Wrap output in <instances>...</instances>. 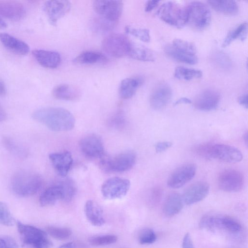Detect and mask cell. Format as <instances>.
Here are the masks:
<instances>
[{
    "mask_svg": "<svg viewBox=\"0 0 248 248\" xmlns=\"http://www.w3.org/2000/svg\"><path fill=\"white\" fill-rule=\"evenodd\" d=\"M201 229L211 231L224 230L232 233L241 232L242 226L235 219L228 216L210 213L202 217L199 223Z\"/></svg>",
    "mask_w": 248,
    "mask_h": 248,
    "instance_id": "3957f363",
    "label": "cell"
},
{
    "mask_svg": "<svg viewBox=\"0 0 248 248\" xmlns=\"http://www.w3.org/2000/svg\"><path fill=\"white\" fill-rule=\"evenodd\" d=\"M35 121L42 123L49 129L63 131L72 129L75 119L68 110L59 107H47L34 111L31 116Z\"/></svg>",
    "mask_w": 248,
    "mask_h": 248,
    "instance_id": "6da1fadb",
    "label": "cell"
},
{
    "mask_svg": "<svg viewBox=\"0 0 248 248\" xmlns=\"http://www.w3.org/2000/svg\"><path fill=\"white\" fill-rule=\"evenodd\" d=\"M59 248H75V246L73 242H69L62 245Z\"/></svg>",
    "mask_w": 248,
    "mask_h": 248,
    "instance_id": "f5cc1de1",
    "label": "cell"
},
{
    "mask_svg": "<svg viewBox=\"0 0 248 248\" xmlns=\"http://www.w3.org/2000/svg\"><path fill=\"white\" fill-rule=\"evenodd\" d=\"M84 212L88 221L93 226H101L105 223L101 207L94 201L89 200L84 206Z\"/></svg>",
    "mask_w": 248,
    "mask_h": 248,
    "instance_id": "cb8c5ba5",
    "label": "cell"
},
{
    "mask_svg": "<svg viewBox=\"0 0 248 248\" xmlns=\"http://www.w3.org/2000/svg\"><path fill=\"white\" fill-rule=\"evenodd\" d=\"M63 193L60 183L52 185L42 193L39 202L42 206H48L54 204L58 201L63 200Z\"/></svg>",
    "mask_w": 248,
    "mask_h": 248,
    "instance_id": "603a6c76",
    "label": "cell"
},
{
    "mask_svg": "<svg viewBox=\"0 0 248 248\" xmlns=\"http://www.w3.org/2000/svg\"><path fill=\"white\" fill-rule=\"evenodd\" d=\"M247 31L248 24L246 22L239 25L227 35L222 44L223 47H226L236 39L244 40L247 37Z\"/></svg>",
    "mask_w": 248,
    "mask_h": 248,
    "instance_id": "1f68e13d",
    "label": "cell"
},
{
    "mask_svg": "<svg viewBox=\"0 0 248 248\" xmlns=\"http://www.w3.org/2000/svg\"><path fill=\"white\" fill-rule=\"evenodd\" d=\"M211 158H216L228 163H237L243 159L241 152L237 148L224 144H212Z\"/></svg>",
    "mask_w": 248,
    "mask_h": 248,
    "instance_id": "5bb4252c",
    "label": "cell"
},
{
    "mask_svg": "<svg viewBox=\"0 0 248 248\" xmlns=\"http://www.w3.org/2000/svg\"><path fill=\"white\" fill-rule=\"evenodd\" d=\"M162 194L163 191L161 187L157 186L154 188L150 195V202L152 204H157L161 199Z\"/></svg>",
    "mask_w": 248,
    "mask_h": 248,
    "instance_id": "ee69618b",
    "label": "cell"
},
{
    "mask_svg": "<svg viewBox=\"0 0 248 248\" xmlns=\"http://www.w3.org/2000/svg\"><path fill=\"white\" fill-rule=\"evenodd\" d=\"M171 96L172 91L170 86L165 83H160L155 87L151 94V106L156 110L162 109L170 102Z\"/></svg>",
    "mask_w": 248,
    "mask_h": 248,
    "instance_id": "ac0fdd59",
    "label": "cell"
},
{
    "mask_svg": "<svg viewBox=\"0 0 248 248\" xmlns=\"http://www.w3.org/2000/svg\"><path fill=\"white\" fill-rule=\"evenodd\" d=\"M191 103V101L187 98L186 97H182L178 100H177L175 103L174 105H177L181 104H190Z\"/></svg>",
    "mask_w": 248,
    "mask_h": 248,
    "instance_id": "681fc988",
    "label": "cell"
},
{
    "mask_svg": "<svg viewBox=\"0 0 248 248\" xmlns=\"http://www.w3.org/2000/svg\"><path fill=\"white\" fill-rule=\"evenodd\" d=\"M6 93V86L4 83L0 80V95H4Z\"/></svg>",
    "mask_w": 248,
    "mask_h": 248,
    "instance_id": "816d5d0a",
    "label": "cell"
},
{
    "mask_svg": "<svg viewBox=\"0 0 248 248\" xmlns=\"http://www.w3.org/2000/svg\"><path fill=\"white\" fill-rule=\"evenodd\" d=\"M0 248H18L17 243L12 237L0 236Z\"/></svg>",
    "mask_w": 248,
    "mask_h": 248,
    "instance_id": "7bdbcfd3",
    "label": "cell"
},
{
    "mask_svg": "<svg viewBox=\"0 0 248 248\" xmlns=\"http://www.w3.org/2000/svg\"><path fill=\"white\" fill-rule=\"evenodd\" d=\"M130 186V182L128 179L112 177L104 182L101 186V192L107 199H121L126 195Z\"/></svg>",
    "mask_w": 248,
    "mask_h": 248,
    "instance_id": "30bf717a",
    "label": "cell"
},
{
    "mask_svg": "<svg viewBox=\"0 0 248 248\" xmlns=\"http://www.w3.org/2000/svg\"><path fill=\"white\" fill-rule=\"evenodd\" d=\"M171 45L177 50L184 53L196 55V48L192 43L181 39H175Z\"/></svg>",
    "mask_w": 248,
    "mask_h": 248,
    "instance_id": "836d02e7",
    "label": "cell"
},
{
    "mask_svg": "<svg viewBox=\"0 0 248 248\" xmlns=\"http://www.w3.org/2000/svg\"><path fill=\"white\" fill-rule=\"evenodd\" d=\"M102 169L108 172H124L131 169L135 165L136 155L132 152L121 153L111 157L106 155L100 159Z\"/></svg>",
    "mask_w": 248,
    "mask_h": 248,
    "instance_id": "8992f818",
    "label": "cell"
},
{
    "mask_svg": "<svg viewBox=\"0 0 248 248\" xmlns=\"http://www.w3.org/2000/svg\"><path fill=\"white\" fill-rule=\"evenodd\" d=\"M165 53L172 59L189 64H195L198 62L196 55L184 53L174 48L171 45H167L164 48Z\"/></svg>",
    "mask_w": 248,
    "mask_h": 248,
    "instance_id": "4dcf8cb0",
    "label": "cell"
},
{
    "mask_svg": "<svg viewBox=\"0 0 248 248\" xmlns=\"http://www.w3.org/2000/svg\"><path fill=\"white\" fill-rule=\"evenodd\" d=\"M18 231L24 245H30L34 248H49L52 242L48 239L46 233L34 226L24 224L17 221Z\"/></svg>",
    "mask_w": 248,
    "mask_h": 248,
    "instance_id": "5b68a950",
    "label": "cell"
},
{
    "mask_svg": "<svg viewBox=\"0 0 248 248\" xmlns=\"http://www.w3.org/2000/svg\"><path fill=\"white\" fill-rule=\"evenodd\" d=\"M217 182L221 190L228 192H236L243 188L244 177L243 174L237 170L226 169L219 173Z\"/></svg>",
    "mask_w": 248,
    "mask_h": 248,
    "instance_id": "8fae6325",
    "label": "cell"
},
{
    "mask_svg": "<svg viewBox=\"0 0 248 248\" xmlns=\"http://www.w3.org/2000/svg\"><path fill=\"white\" fill-rule=\"evenodd\" d=\"M117 237L114 235H104L90 237V244L93 246H105L115 243Z\"/></svg>",
    "mask_w": 248,
    "mask_h": 248,
    "instance_id": "8d00e7d4",
    "label": "cell"
},
{
    "mask_svg": "<svg viewBox=\"0 0 248 248\" xmlns=\"http://www.w3.org/2000/svg\"><path fill=\"white\" fill-rule=\"evenodd\" d=\"M159 1L158 0H148L146 2L145 6V11L150 12L155 9L158 4Z\"/></svg>",
    "mask_w": 248,
    "mask_h": 248,
    "instance_id": "7dc6e473",
    "label": "cell"
},
{
    "mask_svg": "<svg viewBox=\"0 0 248 248\" xmlns=\"http://www.w3.org/2000/svg\"><path fill=\"white\" fill-rule=\"evenodd\" d=\"M106 57L101 53L96 51H86L74 58L73 62L81 64H90L105 62Z\"/></svg>",
    "mask_w": 248,
    "mask_h": 248,
    "instance_id": "f546056e",
    "label": "cell"
},
{
    "mask_svg": "<svg viewBox=\"0 0 248 248\" xmlns=\"http://www.w3.org/2000/svg\"><path fill=\"white\" fill-rule=\"evenodd\" d=\"M46 231L50 236L58 240L67 239L72 234L71 230L67 228L48 226Z\"/></svg>",
    "mask_w": 248,
    "mask_h": 248,
    "instance_id": "d590c367",
    "label": "cell"
},
{
    "mask_svg": "<svg viewBox=\"0 0 248 248\" xmlns=\"http://www.w3.org/2000/svg\"><path fill=\"white\" fill-rule=\"evenodd\" d=\"M125 31L127 34L135 36L142 42L148 43L150 41V31L148 29L126 26L125 28Z\"/></svg>",
    "mask_w": 248,
    "mask_h": 248,
    "instance_id": "74e56055",
    "label": "cell"
},
{
    "mask_svg": "<svg viewBox=\"0 0 248 248\" xmlns=\"http://www.w3.org/2000/svg\"><path fill=\"white\" fill-rule=\"evenodd\" d=\"M128 56L140 61L153 62L155 60V54L151 49L132 43Z\"/></svg>",
    "mask_w": 248,
    "mask_h": 248,
    "instance_id": "f1b7e54d",
    "label": "cell"
},
{
    "mask_svg": "<svg viewBox=\"0 0 248 248\" xmlns=\"http://www.w3.org/2000/svg\"><path fill=\"white\" fill-rule=\"evenodd\" d=\"M132 43L124 34L114 33L105 37L102 42V48L109 56L120 58L128 55Z\"/></svg>",
    "mask_w": 248,
    "mask_h": 248,
    "instance_id": "52a82bcc",
    "label": "cell"
},
{
    "mask_svg": "<svg viewBox=\"0 0 248 248\" xmlns=\"http://www.w3.org/2000/svg\"><path fill=\"white\" fill-rule=\"evenodd\" d=\"M62 186L64 202L70 201L75 196L76 193V187L75 183L71 179H66L60 182Z\"/></svg>",
    "mask_w": 248,
    "mask_h": 248,
    "instance_id": "e575fe53",
    "label": "cell"
},
{
    "mask_svg": "<svg viewBox=\"0 0 248 248\" xmlns=\"http://www.w3.org/2000/svg\"><path fill=\"white\" fill-rule=\"evenodd\" d=\"M244 140L246 144L248 145V133L246 132L244 135Z\"/></svg>",
    "mask_w": 248,
    "mask_h": 248,
    "instance_id": "11a10c76",
    "label": "cell"
},
{
    "mask_svg": "<svg viewBox=\"0 0 248 248\" xmlns=\"http://www.w3.org/2000/svg\"><path fill=\"white\" fill-rule=\"evenodd\" d=\"M0 41L8 50L17 55H25L30 51L27 43L7 33H0Z\"/></svg>",
    "mask_w": 248,
    "mask_h": 248,
    "instance_id": "7402d4cb",
    "label": "cell"
},
{
    "mask_svg": "<svg viewBox=\"0 0 248 248\" xmlns=\"http://www.w3.org/2000/svg\"><path fill=\"white\" fill-rule=\"evenodd\" d=\"M220 100L219 93L216 90L208 89L202 91L196 97L194 105L200 110L209 111L215 109Z\"/></svg>",
    "mask_w": 248,
    "mask_h": 248,
    "instance_id": "d6986e66",
    "label": "cell"
},
{
    "mask_svg": "<svg viewBox=\"0 0 248 248\" xmlns=\"http://www.w3.org/2000/svg\"><path fill=\"white\" fill-rule=\"evenodd\" d=\"M123 8L121 0H97L93 1V8L98 18L116 25L120 18Z\"/></svg>",
    "mask_w": 248,
    "mask_h": 248,
    "instance_id": "ba28073f",
    "label": "cell"
},
{
    "mask_svg": "<svg viewBox=\"0 0 248 248\" xmlns=\"http://www.w3.org/2000/svg\"><path fill=\"white\" fill-rule=\"evenodd\" d=\"M197 170L196 165L188 163L176 169L169 176L167 184L172 188H180L189 182L194 177Z\"/></svg>",
    "mask_w": 248,
    "mask_h": 248,
    "instance_id": "7c38bea8",
    "label": "cell"
},
{
    "mask_svg": "<svg viewBox=\"0 0 248 248\" xmlns=\"http://www.w3.org/2000/svg\"><path fill=\"white\" fill-rule=\"evenodd\" d=\"M43 184V179L40 174L27 170H20L15 172L11 182L14 193L21 197L35 194L40 189Z\"/></svg>",
    "mask_w": 248,
    "mask_h": 248,
    "instance_id": "7a4b0ae2",
    "label": "cell"
},
{
    "mask_svg": "<svg viewBox=\"0 0 248 248\" xmlns=\"http://www.w3.org/2000/svg\"><path fill=\"white\" fill-rule=\"evenodd\" d=\"M52 94L58 99L73 101L78 98L80 92L75 87L63 84L56 86L53 89Z\"/></svg>",
    "mask_w": 248,
    "mask_h": 248,
    "instance_id": "484cf974",
    "label": "cell"
},
{
    "mask_svg": "<svg viewBox=\"0 0 248 248\" xmlns=\"http://www.w3.org/2000/svg\"><path fill=\"white\" fill-rule=\"evenodd\" d=\"M138 239L140 244H151L156 241V235L152 229L145 228L140 232Z\"/></svg>",
    "mask_w": 248,
    "mask_h": 248,
    "instance_id": "60d3db41",
    "label": "cell"
},
{
    "mask_svg": "<svg viewBox=\"0 0 248 248\" xmlns=\"http://www.w3.org/2000/svg\"><path fill=\"white\" fill-rule=\"evenodd\" d=\"M182 196L177 192H171L167 196L163 205L166 216L172 217L179 213L183 207Z\"/></svg>",
    "mask_w": 248,
    "mask_h": 248,
    "instance_id": "d4e9b609",
    "label": "cell"
},
{
    "mask_svg": "<svg viewBox=\"0 0 248 248\" xmlns=\"http://www.w3.org/2000/svg\"><path fill=\"white\" fill-rule=\"evenodd\" d=\"M157 13L161 20L177 28H183L187 23L186 7L172 1L162 4Z\"/></svg>",
    "mask_w": 248,
    "mask_h": 248,
    "instance_id": "277c9868",
    "label": "cell"
},
{
    "mask_svg": "<svg viewBox=\"0 0 248 248\" xmlns=\"http://www.w3.org/2000/svg\"><path fill=\"white\" fill-rule=\"evenodd\" d=\"M209 5L216 11L221 14L234 16L238 12V6L234 0H208Z\"/></svg>",
    "mask_w": 248,
    "mask_h": 248,
    "instance_id": "83f0119b",
    "label": "cell"
},
{
    "mask_svg": "<svg viewBox=\"0 0 248 248\" xmlns=\"http://www.w3.org/2000/svg\"><path fill=\"white\" fill-rule=\"evenodd\" d=\"M7 27L6 23L0 16V30L3 29Z\"/></svg>",
    "mask_w": 248,
    "mask_h": 248,
    "instance_id": "db71d44e",
    "label": "cell"
},
{
    "mask_svg": "<svg viewBox=\"0 0 248 248\" xmlns=\"http://www.w3.org/2000/svg\"><path fill=\"white\" fill-rule=\"evenodd\" d=\"M79 147L84 155L89 158L100 159L105 155L102 140L95 135H88L82 138L79 142Z\"/></svg>",
    "mask_w": 248,
    "mask_h": 248,
    "instance_id": "4fadbf2b",
    "label": "cell"
},
{
    "mask_svg": "<svg viewBox=\"0 0 248 248\" xmlns=\"http://www.w3.org/2000/svg\"><path fill=\"white\" fill-rule=\"evenodd\" d=\"M187 23L197 30L205 29L210 24L211 15L210 9L205 3L192 1L186 7Z\"/></svg>",
    "mask_w": 248,
    "mask_h": 248,
    "instance_id": "9c48e42d",
    "label": "cell"
},
{
    "mask_svg": "<svg viewBox=\"0 0 248 248\" xmlns=\"http://www.w3.org/2000/svg\"><path fill=\"white\" fill-rule=\"evenodd\" d=\"M26 10L20 2L13 0H0V16L12 21L24 18Z\"/></svg>",
    "mask_w": 248,
    "mask_h": 248,
    "instance_id": "e0dca14e",
    "label": "cell"
},
{
    "mask_svg": "<svg viewBox=\"0 0 248 248\" xmlns=\"http://www.w3.org/2000/svg\"><path fill=\"white\" fill-rule=\"evenodd\" d=\"M32 54L42 66L50 69L57 68L61 62V56L58 52L44 49H35Z\"/></svg>",
    "mask_w": 248,
    "mask_h": 248,
    "instance_id": "44dd1931",
    "label": "cell"
},
{
    "mask_svg": "<svg viewBox=\"0 0 248 248\" xmlns=\"http://www.w3.org/2000/svg\"><path fill=\"white\" fill-rule=\"evenodd\" d=\"M238 103L246 108H248V94H244L239 97Z\"/></svg>",
    "mask_w": 248,
    "mask_h": 248,
    "instance_id": "c3c4849f",
    "label": "cell"
},
{
    "mask_svg": "<svg viewBox=\"0 0 248 248\" xmlns=\"http://www.w3.org/2000/svg\"><path fill=\"white\" fill-rule=\"evenodd\" d=\"M141 83L140 79L136 78H129L124 79L119 87V94L123 99H129L136 93Z\"/></svg>",
    "mask_w": 248,
    "mask_h": 248,
    "instance_id": "4316f807",
    "label": "cell"
},
{
    "mask_svg": "<svg viewBox=\"0 0 248 248\" xmlns=\"http://www.w3.org/2000/svg\"><path fill=\"white\" fill-rule=\"evenodd\" d=\"M71 3L67 0H48L43 5V10L49 23L55 25L58 21L70 10Z\"/></svg>",
    "mask_w": 248,
    "mask_h": 248,
    "instance_id": "9a60e30c",
    "label": "cell"
},
{
    "mask_svg": "<svg viewBox=\"0 0 248 248\" xmlns=\"http://www.w3.org/2000/svg\"><path fill=\"white\" fill-rule=\"evenodd\" d=\"M213 61L219 67L229 69L232 66V61L229 56L221 51H217L213 55Z\"/></svg>",
    "mask_w": 248,
    "mask_h": 248,
    "instance_id": "ab89813d",
    "label": "cell"
},
{
    "mask_svg": "<svg viewBox=\"0 0 248 248\" xmlns=\"http://www.w3.org/2000/svg\"><path fill=\"white\" fill-rule=\"evenodd\" d=\"M202 76V71L184 66H178L174 71L175 77L181 80H190L200 78Z\"/></svg>",
    "mask_w": 248,
    "mask_h": 248,
    "instance_id": "d6a6232c",
    "label": "cell"
},
{
    "mask_svg": "<svg viewBox=\"0 0 248 248\" xmlns=\"http://www.w3.org/2000/svg\"><path fill=\"white\" fill-rule=\"evenodd\" d=\"M0 223L7 226H13L15 223V219L8 207L1 202H0Z\"/></svg>",
    "mask_w": 248,
    "mask_h": 248,
    "instance_id": "f35d334b",
    "label": "cell"
},
{
    "mask_svg": "<svg viewBox=\"0 0 248 248\" xmlns=\"http://www.w3.org/2000/svg\"><path fill=\"white\" fill-rule=\"evenodd\" d=\"M210 186L203 181L196 182L185 191L182 196L184 202L191 205L203 200L208 195Z\"/></svg>",
    "mask_w": 248,
    "mask_h": 248,
    "instance_id": "2e32d148",
    "label": "cell"
},
{
    "mask_svg": "<svg viewBox=\"0 0 248 248\" xmlns=\"http://www.w3.org/2000/svg\"><path fill=\"white\" fill-rule=\"evenodd\" d=\"M183 248H194L193 242L189 233H186L183 240Z\"/></svg>",
    "mask_w": 248,
    "mask_h": 248,
    "instance_id": "bcb514c9",
    "label": "cell"
},
{
    "mask_svg": "<svg viewBox=\"0 0 248 248\" xmlns=\"http://www.w3.org/2000/svg\"><path fill=\"white\" fill-rule=\"evenodd\" d=\"M49 158L57 173L61 177L66 176L73 163L71 153L68 151L54 153L49 155Z\"/></svg>",
    "mask_w": 248,
    "mask_h": 248,
    "instance_id": "ffe728a7",
    "label": "cell"
},
{
    "mask_svg": "<svg viewBox=\"0 0 248 248\" xmlns=\"http://www.w3.org/2000/svg\"><path fill=\"white\" fill-rule=\"evenodd\" d=\"M172 145V143L169 141H163L158 142L155 145V150L156 153L163 152L169 148Z\"/></svg>",
    "mask_w": 248,
    "mask_h": 248,
    "instance_id": "f6af8a7d",
    "label": "cell"
},
{
    "mask_svg": "<svg viewBox=\"0 0 248 248\" xmlns=\"http://www.w3.org/2000/svg\"><path fill=\"white\" fill-rule=\"evenodd\" d=\"M212 143H205L197 146L195 148V153L200 156L211 159L210 151Z\"/></svg>",
    "mask_w": 248,
    "mask_h": 248,
    "instance_id": "b9f144b4",
    "label": "cell"
},
{
    "mask_svg": "<svg viewBox=\"0 0 248 248\" xmlns=\"http://www.w3.org/2000/svg\"><path fill=\"white\" fill-rule=\"evenodd\" d=\"M7 119V114L0 104V122L4 121Z\"/></svg>",
    "mask_w": 248,
    "mask_h": 248,
    "instance_id": "f907efd6",
    "label": "cell"
}]
</instances>
